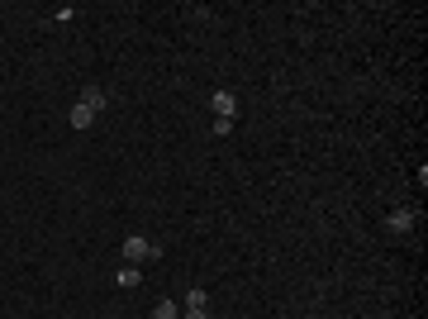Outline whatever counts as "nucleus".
<instances>
[{
	"label": "nucleus",
	"mask_w": 428,
	"mask_h": 319,
	"mask_svg": "<svg viewBox=\"0 0 428 319\" xmlns=\"http://www.w3.org/2000/svg\"><path fill=\"white\" fill-rule=\"evenodd\" d=\"M209 105H214V119H234V114H238V96H234V91H214Z\"/></svg>",
	"instance_id": "f03ea898"
},
{
	"label": "nucleus",
	"mask_w": 428,
	"mask_h": 319,
	"mask_svg": "<svg viewBox=\"0 0 428 319\" xmlns=\"http://www.w3.org/2000/svg\"><path fill=\"white\" fill-rule=\"evenodd\" d=\"M114 281H119V286H124V291H133V286H138V281H143V271H138V267H124V271H119V276H114Z\"/></svg>",
	"instance_id": "423d86ee"
},
{
	"label": "nucleus",
	"mask_w": 428,
	"mask_h": 319,
	"mask_svg": "<svg viewBox=\"0 0 428 319\" xmlns=\"http://www.w3.org/2000/svg\"><path fill=\"white\" fill-rule=\"evenodd\" d=\"M385 229H390V234H410V229H414V205H400L395 215L385 220Z\"/></svg>",
	"instance_id": "7ed1b4c3"
},
{
	"label": "nucleus",
	"mask_w": 428,
	"mask_h": 319,
	"mask_svg": "<svg viewBox=\"0 0 428 319\" xmlns=\"http://www.w3.org/2000/svg\"><path fill=\"white\" fill-rule=\"evenodd\" d=\"M91 124H95V110H86L77 100V105H72V129H91Z\"/></svg>",
	"instance_id": "39448f33"
},
{
	"label": "nucleus",
	"mask_w": 428,
	"mask_h": 319,
	"mask_svg": "<svg viewBox=\"0 0 428 319\" xmlns=\"http://www.w3.org/2000/svg\"><path fill=\"white\" fill-rule=\"evenodd\" d=\"M153 319H181V305H176V301H162L158 310H153Z\"/></svg>",
	"instance_id": "0eeeda50"
},
{
	"label": "nucleus",
	"mask_w": 428,
	"mask_h": 319,
	"mask_svg": "<svg viewBox=\"0 0 428 319\" xmlns=\"http://www.w3.org/2000/svg\"><path fill=\"white\" fill-rule=\"evenodd\" d=\"M181 310H205V291L195 286V291H190V296H186V305H181Z\"/></svg>",
	"instance_id": "6e6552de"
},
{
	"label": "nucleus",
	"mask_w": 428,
	"mask_h": 319,
	"mask_svg": "<svg viewBox=\"0 0 428 319\" xmlns=\"http://www.w3.org/2000/svg\"><path fill=\"white\" fill-rule=\"evenodd\" d=\"M124 257H128V267H138V262H148V257L158 262V257H162V243H153L148 234H128V239H124Z\"/></svg>",
	"instance_id": "f257e3e1"
},
{
	"label": "nucleus",
	"mask_w": 428,
	"mask_h": 319,
	"mask_svg": "<svg viewBox=\"0 0 428 319\" xmlns=\"http://www.w3.org/2000/svg\"><path fill=\"white\" fill-rule=\"evenodd\" d=\"M81 105H86V110H105V105H110V96H105V91H100V86H86V91H81Z\"/></svg>",
	"instance_id": "20e7f679"
},
{
	"label": "nucleus",
	"mask_w": 428,
	"mask_h": 319,
	"mask_svg": "<svg viewBox=\"0 0 428 319\" xmlns=\"http://www.w3.org/2000/svg\"><path fill=\"white\" fill-rule=\"evenodd\" d=\"M186 319H209V315H205V310H186Z\"/></svg>",
	"instance_id": "1a4fd4ad"
}]
</instances>
